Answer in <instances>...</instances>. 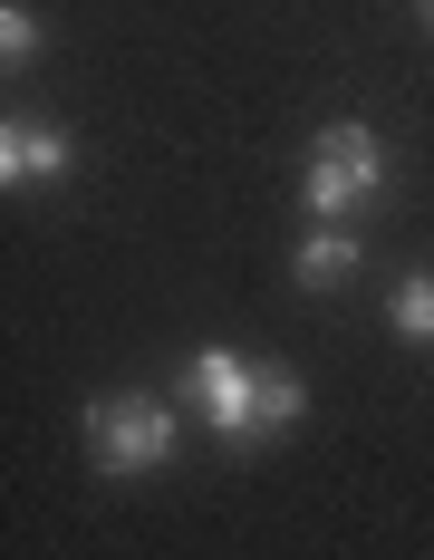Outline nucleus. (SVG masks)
<instances>
[{"mask_svg": "<svg viewBox=\"0 0 434 560\" xmlns=\"http://www.w3.org/2000/svg\"><path fill=\"white\" fill-rule=\"evenodd\" d=\"M425 10H434V0H425Z\"/></svg>", "mask_w": 434, "mask_h": 560, "instance_id": "9", "label": "nucleus"}, {"mask_svg": "<svg viewBox=\"0 0 434 560\" xmlns=\"http://www.w3.org/2000/svg\"><path fill=\"white\" fill-rule=\"evenodd\" d=\"M309 416V387L290 377V368H261V435H280V425H300Z\"/></svg>", "mask_w": 434, "mask_h": 560, "instance_id": "7", "label": "nucleus"}, {"mask_svg": "<svg viewBox=\"0 0 434 560\" xmlns=\"http://www.w3.org/2000/svg\"><path fill=\"white\" fill-rule=\"evenodd\" d=\"M30 58H39V20L10 0V10H0V68H30Z\"/></svg>", "mask_w": 434, "mask_h": 560, "instance_id": "8", "label": "nucleus"}, {"mask_svg": "<svg viewBox=\"0 0 434 560\" xmlns=\"http://www.w3.org/2000/svg\"><path fill=\"white\" fill-rule=\"evenodd\" d=\"M377 184H386L377 136H367L357 116H338V126H328L319 145H309V184H300V203H309L319 223H338V213H348V203H367Z\"/></svg>", "mask_w": 434, "mask_h": 560, "instance_id": "3", "label": "nucleus"}, {"mask_svg": "<svg viewBox=\"0 0 434 560\" xmlns=\"http://www.w3.org/2000/svg\"><path fill=\"white\" fill-rule=\"evenodd\" d=\"M386 319H396V338H425V348H434V271H406V280H396Z\"/></svg>", "mask_w": 434, "mask_h": 560, "instance_id": "6", "label": "nucleus"}, {"mask_svg": "<svg viewBox=\"0 0 434 560\" xmlns=\"http://www.w3.org/2000/svg\"><path fill=\"white\" fill-rule=\"evenodd\" d=\"M87 454H97V474H155V464H174V406L164 396L87 406Z\"/></svg>", "mask_w": 434, "mask_h": 560, "instance_id": "1", "label": "nucleus"}, {"mask_svg": "<svg viewBox=\"0 0 434 560\" xmlns=\"http://www.w3.org/2000/svg\"><path fill=\"white\" fill-rule=\"evenodd\" d=\"M49 174H68V136L39 126V116H10L0 126V184L20 194V184H49Z\"/></svg>", "mask_w": 434, "mask_h": 560, "instance_id": "4", "label": "nucleus"}, {"mask_svg": "<svg viewBox=\"0 0 434 560\" xmlns=\"http://www.w3.org/2000/svg\"><path fill=\"white\" fill-rule=\"evenodd\" d=\"M184 396H193V416L213 425L222 445H261V358L203 348V358L184 368Z\"/></svg>", "mask_w": 434, "mask_h": 560, "instance_id": "2", "label": "nucleus"}, {"mask_svg": "<svg viewBox=\"0 0 434 560\" xmlns=\"http://www.w3.org/2000/svg\"><path fill=\"white\" fill-rule=\"evenodd\" d=\"M348 271H357V242H348L338 223H319L309 242H300V280H309V290H338Z\"/></svg>", "mask_w": 434, "mask_h": 560, "instance_id": "5", "label": "nucleus"}]
</instances>
